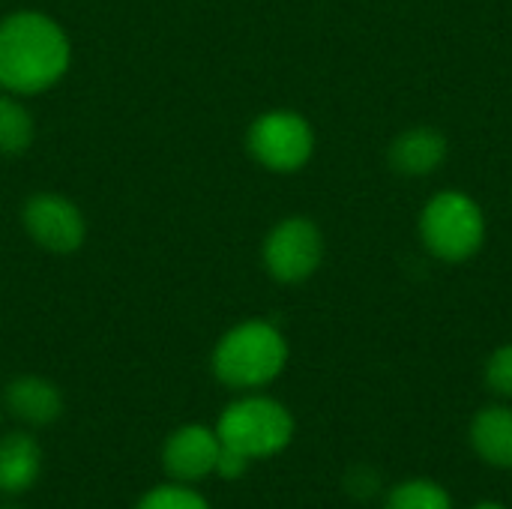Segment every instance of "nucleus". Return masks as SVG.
<instances>
[{
    "label": "nucleus",
    "instance_id": "obj_1",
    "mask_svg": "<svg viewBox=\"0 0 512 509\" xmlns=\"http://www.w3.org/2000/svg\"><path fill=\"white\" fill-rule=\"evenodd\" d=\"M72 66V39L57 18L18 9L0 18V90L39 96L57 87Z\"/></svg>",
    "mask_w": 512,
    "mask_h": 509
},
{
    "label": "nucleus",
    "instance_id": "obj_2",
    "mask_svg": "<svg viewBox=\"0 0 512 509\" xmlns=\"http://www.w3.org/2000/svg\"><path fill=\"white\" fill-rule=\"evenodd\" d=\"M288 366V339L273 321L249 318L222 333L210 354L216 381L237 393L270 387Z\"/></svg>",
    "mask_w": 512,
    "mask_h": 509
},
{
    "label": "nucleus",
    "instance_id": "obj_3",
    "mask_svg": "<svg viewBox=\"0 0 512 509\" xmlns=\"http://www.w3.org/2000/svg\"><path fill=\"white\" fill-rule=\"evenodd\" d=\"M294 414L273 396L243 393L216 420V435L222 447L243 453L246 459H273L285 453L294 441Z\"/></svg>",
    "mask_w": 512,
    "mask_h": 509
},
{
    "label": "nucleus",
    "instance_id": "obj_4",
    "mask_svg": "<svg viewBox=\"0 0 512 509\" xmlns=\"http://www.w3.org/2000/svg\"><path fill=\"white\" fill-rule=\"evenodd\" d=\"M420 240L438 261H468L483 249L486 216L468 192L444 189L432 195L420 213Z\"/></svg>",
    "mask_w": 512,
    "mask_h": 509
},
{
    "label": "nucleus",
    "instance_id": "obj_5",
    "mask_svg": "<svg viewBox=\"0 0 512 509\" xmlns=\"http://www.w3.org/2000/svg\"><path fill=\"white\" fill-rule=\"evenodd\" d=\"M246 150L264 171L294 174L306 168L315 153V129L300 111L273 108L249 123Z\"/></svg>",
    "mask_w": 512,
    "mask_h": 509
},
{
    "label": "nucleus",
    "instance_id": "obj_6",
    "mask_svg": "<svg viewBox=\"0 0 512 509\" xmlns=\"http://www.w3.org/2000/svg\"><path fill=\"white\" fill-rule=\"evenodd\" d=\"M261 261L270 279L300 285L315 276L324 261V234L309 216H288L267 231Z\"/></svg>",
    "mask_w": 512,
    "mask_h": 509
},
{
    "label": "nucleus",
    "instance_id": "obj_7",
    "mask_svg": "<svg viewBox=\"0 0 512 509\" xmlns=\"http://www.w3.org/2000/svg\"><path fill=\"white\" fill-rule=\"evenodd\" d=\"M24 234L51 255H72L87 240V219L81 207L60 192H33L21 204Z\"/></svg>",
    "mask_w": 512,
    "mask_h": 509
},
{
    "label": "nucleus",
    "instance_id": "obj_8",
    "mask_svg": "<svg viewBox=\"0 0 512 509\" xmlns=\"http://www.w3.org/2000/svg\"><path fill=\"white\" fill-rule=\"evenodd\" d=\"M222 441L216 429L204 423H186L174 429L162 444V468L177 483H198L216 471Z\"/></svg>",
    "mask_w": 512,
    "mask_h": 509
},
{
    "label": "nucleus",
    "instance_id": "obj_9",
    "mask_svg": "<svg viewBox=\"0 0 512 509\" xmlns=\"http://www.w3.org/2000/svg\"><path fill=\"white\" fill-rule=\"evenodd\" d=\"M3 405L27 429H45L63 414V393L42 375H18L6 384Z\"/></svg>",
    "mask_w": 512,
    "mask_h": 509
},
{
    "label": "nucleus",
    "instance_id": "obj_10",
    "mask_svg": "<svg viewBox=\"0 0 512 509\" xmlns=\"http://www.w3.org/2000/svg\"><path fill=\"white\" fill-rule=\"evenodd\" d=\"M468 444L474 456L495 468L512 471V405L510 402H492L483 405L468 426Z\"/></svg>",
    "mask_w": 512,
    "mask_h": 509
},
{
    "label": "nucleus",
    "instance_id": "obj_11",
    "mask_svg": "<svg viewBox=\"0 0 512 509\" xmlns=\"http://www.w3.org/2000/svg\"><path fill=\"white\" fill-rule=\"evenodd\" d=\"M387 159L402 177H429L447 159V138L432 126H411L393 138Z\"/></svg>",
    "mask_w": 512,
    "mask_h": 509
},
{
    "label": "nucleus",
    "instance_id": "obj_12",
    "mask_svg": "<svg viewBox=\"0 0 512 509\" xmlns=\"http://www.w3.org/2000/svg\"><path fill=\"white\" fill-rule=\"evenodd\" d=\"M42 474V447L21 429L0 438V495H24Z\"/></svg>",
    "mask_w": 512,
    "mask_h": 509
},
{
    "label": "nucleus",
    "instance_id": "obj_13",
    "mask_svg": "<svg viewBox=\"0 0 512 509\" xmlns=\"http://www.w3.org/2000/svg\"><path fill=\"white\" fill-rule=\"evenodd\" d=\"M381 509H456L447 486L429 477H411L381 495Z\"/></svg>",
    "mask_w": 512,
    "mask_h": 509
},
{
    "label": "nucleus",
    "instance_id": "obj_14",
    "mask_svg": "<svg viewBox=\"0 0 512 509\" xmlns=\"http://www.w3.org/2000/svg\"><path fill=\"white\" fill-rule=\"evenodd\" d=\"M36 123L21 96L0 93V156H21L33 147Z\"/></svg>",
    "mask_w": 512,
    "mask_h": 509
},
{
    "label": "nucleus",
    "instance_id": "obj_15",
    "mask_svg": "<svg viewBox=\"0 0 512 509\" xmlns=\"http://www.w3.org/2000/svg\"><path fill=\"white\" fill-rule=\"evenodd\" d=\"M135 509H213L207 504L204 495H198L189 483H162L153 486L150 492L141 495V501L135 504Z\"/></svg>",
    "mask_w": 512,
    "mask_h": 509
},
{
    "label": "nucleus",
    "instance_id": "obj_16",
    "mask_svg": "<svg viewBox=\"0 0 512 509\" xmlns=\"http://www.w3.org/2000/svg\"><path fill=\"white\" fill-rule=\"evenodd\" d=\"M483 384L492 396L512 399V342L495 348L483 363Z\"/></svg>",
    "mask_w": 512,
    "mask_h": 509
},
{
    "label": "nucleus",
    "instance_id": "obj_17",
    "mask_svg": "<svg viewBox=\"0 0 512 509\" xmlns=\"http://www.w3.org/2000/svg\"><path fill=\"white\" fill-rule=\"evenodd\" d=\"M342 486H345V492H348L354 501H360V504H369V501H375V498H381V495L387 492V489H384V480H381V474H378V468H372V465H354V468H348Z\"/></svg>",
    "mask_w": 512,
    "mask_h": 509
},
{
    "label": "nucleus",
    "instance_id": "obj_18",
    "mask_svg": "<svg viewBox=\"0 0 512 509\" xmlns=\"http://www.w3.org/2000/svg\"><path fill=\"white\" fill-rule=\"evenodd\" d=\"M249 465H252V459H246V456H243V453H237V450L222 447V450H219V459H216V471H213V474H216L219 480L234 483V480H243V477H246Z\"/></svg>",
    "mask_w": 512,
    "mask_h": 509
},
{
    "label": "nucleus",
    "instance_id": "obj_19",
    "mask_svg": "<svg viewBox=\"0 0 512 509\" xmlns=\"http://www.w3.org/2000/svg\"><path fill=\"white\" fill-rule=\"evenodd\" d=\"M471 509H510L507 504H501V501H480V504H474Z\"/></svg>",
    "mask_w": 512,
    "mask_h": 509
}]
</instances>
